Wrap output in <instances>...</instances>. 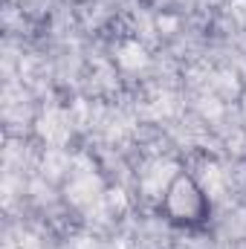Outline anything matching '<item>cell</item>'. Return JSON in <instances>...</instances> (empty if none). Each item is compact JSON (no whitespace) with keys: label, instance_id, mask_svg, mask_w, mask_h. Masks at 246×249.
Listing matches in <instances>:
<instances>
[{"label":"cell","instance_id":"obj_1","mask_svg":"<svg viewBox=\"0 0 246 249\" xmlns=\"http://www.w3.org/2000/svg\"><path fill=\"white\" fill-rule=\"evenodd\" d=\"M165 209H168V214H171V220H174V223H185V226H191V223L206 220L209 203H206V197H203L200 186H197L191 177L180 174V177L168 186V194H165Z\"/></svg>","mask_w":246,"mask_h":249}]
</instances>
